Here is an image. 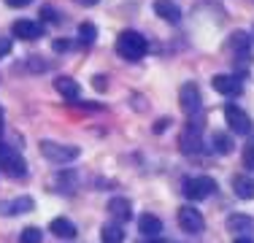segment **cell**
<instances>
[{"label": "cell", "mask_w": 254, "mask_h": 243, "mask_svg": "<svg viewBox=\"0 0 254 243\" xmlns=\"http://www.w3.org/2000/svg\"><path fill=\"white\" fill-rule=\"evenodd\" d=\"M146 52H149V44H146V38H143L141 33H135V30H125V33H119L117 54L122 60L138 62V60H143V54H146Z\"/></svg>", "instance_id": "1"}, {"label": "cell", "mask_w": 254, "mask_h": 243, "mask_svg": "<svg viewBox=\"0 0 254 243\" xmlns=\"http://www.w3.org/2000/svg\"><path fill=\"white\" fill-rule=\"evenodd\" d=\"M41 154L46 157L49 162L54 165H68V162L78 160V154H81V149L78 146H70V143H54V141H41Z\"/></svg>", "instance_id": "2"}, {"label": "cell", "mask_w": 254, "mask_h": 243, "mask_svg": "<svg viewBox=\"0 0 254 243\" xmlns=\"http://www.w3.org/2000/svg\"><path fill=\"white\" fill-rule=\"evenodd\" d=\"M0 170L11 179H27V162L16 149L0 143Z\"/></svg>", "instance_id": "3"}, {"label": "cell", "mask_w": 254, "mask_h": 243, "mask_svg": "<svg viewBox=\"0 0 254 243\" xmlns=\"http://www.w3.org/2000/svg\"><path fill=\"white\" fill-rule=\"evenodd\" d=\"M216 192V181L208 176H195L184 181V197L187 200H205L208 194Z\"/></svg>", "instance_id": "4"}, {"label": "cell", "mask_w": 254, "mask_h": 243, "mask_svg": "<svg viewBox=\"0 0 254 243\" xmlns=\"http://www.w3.org/2000/svg\"><path fill=\"white\" fill-rule=\"evenodd\" d=\"M179 106H181V111L190 114V117H197V114L203 111V97H200V89H197L192 81H187L184 87L179 89Z\"/></svg>", "instance_id": "5"}, {"label": "cell", "mask_w": 254, "mask_h": 243, "mask_svg": "<svg viewBox=\"0 0 254 243\" xmlns=\"http://www.w3.org/2000/svg\"><path fill=\"white\" fill-rule=\"evenodd\" d=\"M225 119H227V127L235 132V135H252V119H249V114H246L244 108L227 103L225 106Z\"/></svg>", "instance_id": "6"}, {"label": "cell", "mask_w": 254, "mask_h": 243, "mask_svg": "<svg viewBox=\"0 0 254 243\" xmlns=\"http://www.w3.org/2000/svg\"><path fill=\"white\" fill-rule=\"evenodd\" d=\"M179 149L181 154L192 157V154H200L203 151V138H200V127L197 124H187L179 135Z\"/></svg>", "instance_id": "7"}, {"label": "cell", "mask_w": 254, "mask_h": 243, "mask_svg": "<svg viewBox=\"0 0 254 243\" xmlns=\"http://www.w3.org/2000/svg\"><path fill=\"white\" fill-rule=\"evenodd\" d=\"M179 227L184 230V233L195 235V233H203L205 227V219L197 208H192V205H181L179 208Z\"/></svg>", "instance_id": "8"}, {"label": "cell", "mask_w": 254, "mask_h": 243, "mask_svg": "<svg viewBox=\"0 0 254 243\" xmlns=\"http://www.w3.org/2000/svg\"><path fill=\"white\" fill-rule=\"evenodd\" d=\"M211 84H214V89L219 95H227V97H238L244 92V84H241L238 76H227V73H219V76L211 78Z\"/></svg>", "instance_id": "9"}, {"label": "cell", "mask_w": 254, "mask_h": 243, "mask_svg": "<svg viewBox=\"0 0 254 243\" xmlns=\"http://www.w3.org/2000/svg\"><path fill=\"white\" fill-rule=\"evenodd\" d=\"M35 208L33 197L22 194V197H11V200H3L0 203V216H19V214H30Z\"/></svg>", "instance_id": "10"}, {"label": "cell", "mask_w": 254, "mask_h": 243, "mask_svg": "<svg viewBox=\"0 0 254 243\" xmlns=\"http://www.w3.org/2000/svg\"><path fill=\"white\" fill-rule=\"evenodd\" d=\"M11 30H14V35L19 41H35L44 35V24L41 22H33V19H19L11 24Z\"/></svg>", "instance_id": "11"}, {"label": "cell", "mask_w": 254, "mask_h": 243, "mask_svg": "<svg viewBox=\"0 0 254 243\" xmlns=\"http://www.w3.org/2000/svg\"><path fill=\"white\" fill-rule=\"evenodd\" d=\"M154 14L160 16V19L171 22V24L181 22V8L176 3H171V0H154Z\"/></svg>", "instance_id": "12"}, {"label": "cell", "mask_w": 254, "mask_h": 243, "mask_svg": "<svg viewBox=\"0 0 254 243\" xmlns=\"http://www.w3.org/2000/svg\"><path fill=\"white\" fill-rule=\"evenodd\" d=\"M108 214H111L117 222H130L132 216V205L127 197H111L108 200Z\"/></svg>", "instance_id": "13"}, {"label": "cell", "mask_w": 254, "mask_h": 243, "mask_svg": "<svg viewBox=\"0 0 254 243\" xmlns=\"http://www.w3.org/2000/svg\"><path fill=\"white\" fill-rule=\"evenodd\" d=\"M230 49L235 52V57H241V60L246 62V60H249V54H252V38L238 30V33L230 35Z\"/></svg>", "instance_id": "14"}, {"label": "cell", "mask_w": 254, "mask_h": 243, "mask_svg": "<svg viewBox=\"0 0 254 243\" xmlns=\"http://www.w3.org/2000/svg\"><path fill=\"white\" fill-rule=\"evenodd\" d=\"M54 89H57L65 100H78V95H81V87H78L70 76H57L54 78Z\"/></svg>", "instance_id": "15"}, {"label": "cell", "mask_w": 254, "mask_h": 243, "mask_svg": "<svg viewBox=\"0 0 254 243\" xmlns=\"http://www.w3.org/2000/svg\"><path fill=\"white\" fill-rule=\"evenodd\" d=\"M49 230H52V235H57V238H65V241H73L76 238V224L70 222V219H65V216L52 219Z\"/></svg>", "instance_id": "16"}, {"label": "cell", "mask_w": 254, "mask_h": 243, "mask_svg": "<svg viewBox=\"0 0 254 243\" xmlns=\"http://www.w3.org/2000/svg\"><path fill=\"white\" fill-rule=\"evenodd\" d=\"M233 192L238 194L241 200H252L254 197V179L246 173H238L233 176Z\"/></svg>", "instance_id": "17"}, {"label": "cell", "mask_w": 254, "mask_h": 243, "mask_svg": "<svg viewBox=\"0 0 254 243\" xmlns=\"http://www.w3.org/2000/svg\"><path fill=\"white\" fill-rule=\"evenodd\" d=\"M227 230L235 233V235H249L254 230V219L246 216V214H233L227 219Z\"/></svg>", "instance_id": "18"}, {"label": "cell", "mask_w": 254, "mask_h": 243, "mask_svg": "<svg viewBox=\"0 0 254 243\" xmlns=\"http://www.w3.org/2000/svg\"><path fill=\"white\" fill-rule=\"evenodd\" d=\"M138 230H141V235H146V238H157V235L162 233V222L154 214H143L138 219Z\"/></svg>", "instance_id": "19"}, {"label": "cell", "mask_w": 254, "mask_h": 243, "mask_svg": "<svg viewBox=\"0 0 254 243\" xmlns=\"http://www.w3.org/2000/svg\"><path fill=\"white\" fill-rule=\"evenodd\" d=\"M100 241L103 243H125L122 224H106V227L100 230Z\"/></svg>", "instance_id": "20"}, {"label": "cell", "mask_w": 254, "mask_h": 243, "mask_svg": "<svg viewBox=\"0 0 254 243\" xmlns=\"http://www.w3.org/2000/svg\"><path fill=\"white\" fill-rule=\"evenodd\" d=\"M78 41H81V46H92L98 41V27L92 22H81L78 24Z\"/></svg>", "instance_id": "21"}, {"label": "cell", "mask_w": 254, "mask_h": 243, "mask_svg": "<svg viewBox=\"0 0 254 243\" xmlns=\"http://www.w3.org/2000/svg\"><path fill=\"white\" fill-rule=\"evenodd\" d=\"M211 149L216 154H230L233 151V141H230V135H225V132H214L211 135Z\"/></svg>", "instance_id": "22"}, {"label": "cell", "mask_w": 254, "mask_h": 243, "mask_svg": "<svg viewBox=\"0 0 254 243\" xmlns=\"http://www.w3.org/2000/svg\"><path fill=\"white\" fill-rule=\"evenodd\" d=\"M57 184H60V189H63L65 194H70L78 186V176L76 173H70V170H65V173H60L57 176Z\"/></svg>", "instance_id": "23"}, {"label": "cell", "mask_w": 254, "mask_h": 243, "mask_svg": "<svg viewBox=\"0 0 254 243\" xmlns=\"http://www.w3.org/2000/svg\"><path fill=\"white\" fill-rule=\"evenodd\" d=\"M19 241L22 243H41V241H44V233H41L38 227H25V230H22V235H19Z\"/></svg>", "instance_id": "24"}, {"label": "cell", "mask_w": 254, "mask_h": 243, "mask_svg": "<svg viewBox=\"0 0 254 243\" xmlns=\"http://www.w3.org/2000/svg\"><path fill=\"white\" fill-rule=\"evenodd\" d=\"M244 168L246 170H254V135L244 146Z\"/></svg>", "instance_id": "25"}, {"label": "cell", "mask_w": 254, "mask_h": 243, "mask_svg": "<svg viewBox=\"0 0 254 243\" xmlns=\"http://www.w3.org/2000/svg\"><path fill=\"white\" fill-rule=\"evenodd\" d=\"M41 19L44 22H60L63 16H60L57 8H52V5H41Z\"/></svg>", "instance_id": "26"}, {"label": "cell", "mask_w": 254, "mask_h": 243, "mask_svg": "<svg viewBox=\"0 0 254 243\" xmlns=\"http://www.w3.org/2000/svg\"><path fill=\"white\" fill-rule=\"evenodd\" d=\"M52 46H54V52H60V54H65V52H70V49H73V44H70L68 38H57Z\"/></svg>", "instance_id": "27"}, {"label": "cell", "mask_w": 254, "mask_h": 243, "mask_svg": "<svg viewBox=\"0 0 254 243\" xmlns=\"http://www.w3.org/2000/svg\"><path fill=\"white\" fill-rule=\"evenodd\" d=\"M30 68H33V73H44L46 68H49V62H46V60L33 57V60H30Z\"/></svg>", "instance_id": "28"}, {"label": "cell", "mask_w": 254, "mask_h": 243, "mask_svg": "<svg viewBox=\"0 0 254 243\" xmlns=\"http://www.w3.org/2000/svg\"><path fill=\"white\" fill-rule=\"evenodd\" d=\"M8 52H11V41L8 38H0V60H3Z\"/></svg>", "instance_id": "29"}, {"label": "cell", "mask_w": 254, "mask_h": 243, "mask_svg": "<svg viewBox=\"0 0 254 243\" xmlns=\"http://www.w3.org/2000/svg\"><path fill=\"white\" fill-rule=\"evenodd\" d=\"M30 3H33V0H5V5H11V8H25Z\"/></svg>", "instance_id": "30"}, {"label": "cell", "mask_w": 254, "mask_h": 243, "mask_svg": "<svg viewBox=\"0 0 254 243\" xmlns=\"http://www.w3.org/2000/svg\"><path fill=\"white\" fill-rule=\"evenodd\" d=\"M92 84H95V89H100V92H103L108 81H106V78H103V76H95V78H92Z\"/></svg>", "instance_id": "31"}, {"label": "cell", "mask_w": 254, "mask_h": 243, "mask_svg": "<svg viewBox=\"0 0 254 243\" xmlns=\"http://www.w3.org/2000/svg\"><path fill=\"white\" fill-rule=\"evenodd\" d=\"M233 243H254V241L249 238V235H238V238H235Z\"/></svg>", "instance_id": "32"}, {"label": "cell", "mask_w": 254, "mask_h": 243, "mask_svg": "<svg viewBox=\"0 0 254 243\" xmlns=\"http://www.w3.org/2000/svg\"><path fill=\"white\" fill-rule=\"evenodd\" d=\"M165 127H168V119H160V122H157V127H154V130H157V132H162Z\"/></svg>", "instance_id": "33"}, {"label": "cell", "mask_w": 254, "mask_h": 243, "mask_svg": "<svg viewBox=\"0 0 254 243\" xmlns=\"http://www.w3.org/2000/svg\"><path fill=\"white\" fill-rule=\"evenodd\" d=\"M76 3L78 5H87V8H89V5H98V0H76Z\"/></svg>", "instance_id": "34"}, {"label": "cell", "mask_w": 254, "mask_h": 243, "mask_svg": "<svg viewBox=\"0 0 254 243\" xmlns=\"http://www.w3.org/2000/svg\"><path fill=\"white\" fill-rule=\"evenodd\" d=\"M3 127H5V117H3V106H0V135H3Z\"/></svg>", "instance_id": "35"}, {"label": "cell", "mask_w": 254, "mask_h": 243, "mask_svg": "<svg viewBox=\"0 0 254 243\" xmlns=\"http://www.w3.org/2000/svg\"><path fill=\"white\" fill-rule=\"evenodd\" d=\"M252 38H254V24H252Z\"/></svg>", "instance_id": "36"}]
</instances>
